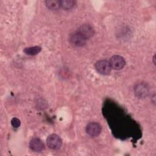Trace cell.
<instances>
[{
  "label": "cell",
  "mask_w": 156,
  "mask_h": 156,
  "mask_svg": "<svg viewBox=\"0 0 156 156\" xmlns=\"http://www.w3.org/2000/svg\"><path fill=\"white\" fill-rule=\"evenodd\" d=\"M76 2L73 0H62L60 1V7L63 8L65 10H69L73 9L75 5Z\"/></svg>",
  "instance_id": "cell-8"
},
{
  "label": "cell",
  "mask_w": 156,
  "mask_h": 156,
  "mask_svg": "<svg viewBox=\"0 0 156 156\" xmlns=\"http://www.w3.org/2000/svg\"><path fill=\"white\" fill-rule=\"evenodd\" d=\"M101 126L96 122H91L88 123L86 127L87 133L91 137L98 136L101 133Z\"/></svg>",
  "instance_id": "cell-3"
},
{
  "label": "cell",
  "mask_w": 156,
  "mask_h": 156,
  "mask_svg": "<svg viewBox=\"0 0 156 156\" xmlns=\"http://www.w3.org/2000/svg\"><path fill=\"white\" fill-rule=\"evenodd\" d=\"M41 51V48L38 46H32V47H29V48H26L24 49V52L30 55H37L38 54L40 51Z\"/></svg>",
  "instance_id": "cell-10"
},
{
  "label": "cell",
  "mask_w": 156,
  "mask_h": 156,
  "mask_svg": "<svg viewBox=\"0 0 156 156\" xmlns=\"http://www.w3.org/2000/svg\"><path fill=\"white\" fill-rule=\"evenodd\" d=\"M109 63L112 69L115 70H120L124 67L126 61L122 57L118 55H115L111 57Z\"/></svg>",
  "instance_id": "cell-5"
},
{
  "label": "cell",
  "mask_w": 156,
  "mask_h": 156,
  "mask_svg": "<svg viewBox=\"0 0 156 156\" xmlns=\"http://www.w3.org/2000/svg\"><path fill=\"white\" fill-rule=\"evenodd\" d=\"M62 140L57 134H51L49 135L46 139L47 146L51 149H59L62 146Z\"/></svg>",
  "instance_id": "cell-1"
},
{
  "label": "cell",
  "mask_w": 156,
  "mask_h": 156,
  "mask_svg": "<svg viewBox=\"0 0 156 156\" xmlns=\"http://www.w3.org/2000/svg\"><path fill=\"white\" fill-rule=\"evenodd\" d=\"M87 39L78 32L71 35L69 41L71 44L76 47H82L85 45Z\"/></svg>",
  "instance_id": "cell-4"
},
{
  "label": "cell",
  "mask_w": 156,
  "mask_h": 156,
  "mask_svg": "<svg viewBox=\"0 0 156 156\" xmlns=\"http://www.w3.org/2000/svg\"><path fill=\"white\" fill-rule=\"evenodd\" d=\"M11 124L15 128H18L21 124L20 120L17 118H13L11 119Z\"/></svg>",
  "instance_id": "cell-11"
},
{
  "label": "cell",
  "mask_w": 156,
  "mask_h": 156,
  "mask_svg": "<svg viewBox=\"0 0 156 156\" xmlns=\"http://www.w3.org/2000/svg\"><path fill=\"white\" fill-rule=\"evenodd\" d=\"M95 68L97 72L102 75L108 74L112 69L108 61L106 60H100L95 63Z\"/></svg>",
  "instance_id": "cell-2"
},
{
  "label": "cell",
  "mask_w": 156,
  "mask_h": 156,
  "mask_svg": "<svg viewBox=\"0 0 156 156\" xmlns=\"http://www.w3.org/2000/svg\"><path fill=\"white\" fill-rule=\"evenodd\" d=\"M29 147L34 152H40L44 149V144L40 138H34L30 140Z\"/></svg>",
  "instance_id": "cell-6"
},
{
  "label": "cell",
  "mask_w": 156,
  "mask_h": 156,
  "mask_svg": "<svg viewBox=\"0 0 156 156\" xmlns=\"http://www.w3.org/2000/svg\"><path fill=\"white\" fill-rule=\"evenodd\" d=\"M44 2L47 8L50 10H57L59 7H60V1L47 0V1H45Z\"/></svg>",
  "instance_id": "cell-9"
},
{
  "label": "cell",
  "mask_w": 156,
  "mask_h": 156,
  "mask_svg": "<svg viewBox=\"0 0 156 156\" xmlns=\"http://www.w3.org/2000/svg\"><path fill=\"white\" fill-rule=\"evenodd\" d=\"M77 32L87 39H88L94 35V30L93 27L90 24H87L82 25Z\"/></svg>",
  "instance_id": "cell-7"
}]
</instances>
